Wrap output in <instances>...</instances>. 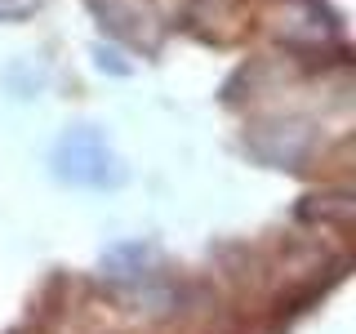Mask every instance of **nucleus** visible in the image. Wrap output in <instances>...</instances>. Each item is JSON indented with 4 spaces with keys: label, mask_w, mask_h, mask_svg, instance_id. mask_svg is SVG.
Segmentation results:
<instances>
[{
    "label": "nucleus",
    "mask_w": 356,
    "mask_h": 334,
    "mask_svg": "<svg viewBox=\"0 0 356 334\" xmlns=\"http://www.w3.org/2000/svg\"><path fill=\"white\" fill-rule=\"evenodd\" d=\"M63 152H72V161H76V165H63V174H72L76 183L103 187V183H116V178H120V170H111V156L103 152V143L89 138V134H81V138H72V143H63Z\"/></svg>",
    "instance_id": "obj_1"
}]
</instances>
